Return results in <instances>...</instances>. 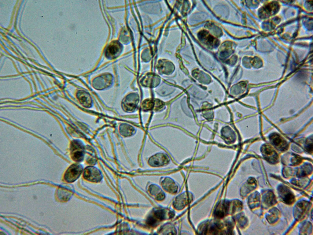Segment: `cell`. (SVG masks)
Instances as JSON below:
<instances>
[{"label": "cell", "instance_id": "obj_6", "mask_svg": "<svg viewBox=\"0 0 313 235\" xmlns=\"http://www.w3.org/2000/svg\"><path fill=\"white\" fill-rule=\"evenodd\" d=\"M121 46L118 42H112L107 47L105 51L106 56L110 59L114 58L117 56L121 51Z\"/></svg>", "mask_w": 313, "mask_h": 235}, {"label": "cell", "instance_id": "obj_10", "mask_svg": "<svg viewBox=\"0 0 313 235\" xmlns=\"http://www.w3.org/2000/svg\"><path fill=\"white\" fill-rule=\"evenodd\" d=\"M271 140L274 145L281 150L286 149L287 145L286 142L279 135L274 134L271 137Z\"/></svg>", "mask_w": 313, "mask_h": 235}, {"label": "cell", "instance_id": "obj_12", "mask_svg": "<svg viewBox=\"0 0 313 235\" xmlns=\"http://www.w3.org/2000/svg\"><path fill=\"white\" fill-rule=\"evenodd\" d=\"M202 33L203 35H202L201 37L200 36V38L202 41L209 45H211L212 47L217 45V42L214 37L208 34L206 32Z\"/></svg>", "mask_w": 313, "mask_h": 235}, {"label": "cell", "instance_id": "obj_8", "mask_svg": "<svg viewBox=\"0 0 313 235\" xmlns=\"http://www.w3.org/2000/svg\"><path fill=\"white\" fill-rule=\"evenodd\" d=\"M77 97L80 103L84 106L90 107L92 105V99L89 94L83 91H79L77 94Z\"/></svg>", "mask_w": 313, "mask_h": 235}, {"label": "cell", "instance_id": "obj_5", "mask_svg": "<svg viewBox=\"0 0 313 235\" xmlns=\"http://www.w3.org/2000/svg\"><path fill=\"white\" fill-rule=\"evenodd\" d=\"M112 76L109 74H105L99 76L95 78L93 84L95 88L102 89L108 87L112 81Z\"/></svg>", "mask_w": 313, "mask_h": 235}, {"label": "cell", "instance_id": "obj_16", "mask_svg": "<svg viewBox=\"0 0 313 235\" xmlns=\"http://www.w3.org/2000/svg\"><path fill=\"white\" fill-rule=\"evenodd\" d=\"M129 127L126 125H122L120 127V132L124 136H127L129 135V131L130 130Z\"/></svg>", "mask_w": 313, "mask_h": 235}, {"label": "cell", "instance_id": "obj_3", "mask_svg": "<svg viewBox=\"0 0 313 235\" xmlns=\"http://www.w3.org/2000/svg\"><path fill=\"white\" fill-rule=\"evenodd\" d=\"M83 177L86 179L93 182H99L102 179L100 172L96 168L92 166L88 167L85 169Z\"/></svg>", "mask_w": 313, "mask_h": 235}, {"label": "cell", "instance_id": "obj_13", "mask_svg": "<svg viewBox=\"0 0 313 235\" xmlns=\"http://www.w3.org/2000/svg\"><path fill=\"white\" fill-rule=\"evenodd\" d=\"M263 203L266 206L269 207L274 204L275 202V196L271 192H269L264 196Z\"/></svg>", "mask_w": 313, "mask_h": 235}, {"label": "cell", "instance_id": "obj_2", "mask_svg": "<svg viewBox=\"0 0 313 235\" xmlns=\"http://www.w3.org/2000/svg\"><path fill=\"white\" fill-rule=\"evenodd\" d=\"M72 159L75 161H82L84 156V147L82 144L79 141H74L72 142L71 146Z\"/></svg>", "mask_w": 313, "mask_h": 235}, {"label": "cell", "instance_id": "obj_14", "mask_svg": "<svg viewBox=\"0 0 313 235\" xmlns=\"http://www.w3.org/2000/svg\"><path fill=\"white\" fill-rule=\"evenodd\" d=\"M279 215V211L276 209H273L270 211L267 216L268 221L270 223L274 222L277 220Z\"/></svg>", "mask_w": 313, "mask_h": 235}, {"label": "cell", "instance_id": "obj_11", "mask_svg": "<svg viewBox=\"0 0 313 235\" xmlns=\"http://www.w3.org/2000/svg\"><path fill=\"white\" fill-rule=\"evenodd\" d=\"M163 186L166 190L171 193L177 191V187L174 182L168 179L165 180L162 183Z\"/></svg>", "mask_w": 313, "mask_h": 235}, {"label": "cell", "instance_id": "obj_4", "mask_svg": "<svg viewBox=\"0 0 313 235\" xmlns=\"http://www.w3.org/2000/svg\"><path fill=\"white\" fill-rule=\"evenodd\" d=\"M278 192L281 200L285 203L290 204L294 202L295 197L293 194L285 186L283 185L279 186Z\"/></svg>", "mask_w": 313, "mask_h": 235}, {"label": "cell", "instance_id": "obj_15", "mask_svg": "<svg viewBox=\"0 0 313 235\" xmlns=\"http://www.w3.org/2000/svg\"><path fill=\"white\" fill-rule=\"evenodd\" d=\"M150 188V192L152 194L155 195L157 193L156 198L157 200H162L164 198V194L162 192H160L161 191L160 190V189L158 187L156 186L152 185Z\"/></svg>", "mask_w": 313, "mask_h": 235}, {"label": "cell", "instance_id": "obj_1", "mask_svg": "<svg viewBox=\"0 0 313 235\" xmlns=\"http://www.w3.org/2000/svg\"><path fill=\"white\" fill-rule=\"evenodd\" d=\"M83 171L81 165L78 164H74L71 165L66 172L64 179L68 182H72L75 181L79 177Z\"/></svg>", "mask_w": 313, "mask_h": 235}, {"label": "cell", "instance_id": "obj_7", "mask_svg": "<svg viewBox=\"0 0 313 235\" xmlns=\"http://www.w3.org/2000/svg\"><path fill=\"white\" fill-rule=\"evenodd\" d=\"M262 151L264 156L268 161L271 163L277 162V155L274 150L269 146L266 145L263 147Z\"/></svg>", "mask_w": 313, "mask_h": 235}, {"label": "cell", "instance_id": "obj_9", "mask_svg": "<svg viewBox=\"0 0 313 235\" xmlns=\"http://www.w3.org/2000/svg\"><path fill=\"white\" fill-rule=\"evenodd\" d=\"M309 203L305 201L298 203L296 206L295 216L296 218L301 219L303 217L309 207Z\"/></svg>", "mask_w": 313, "mask_h": 235}]
</instances>
